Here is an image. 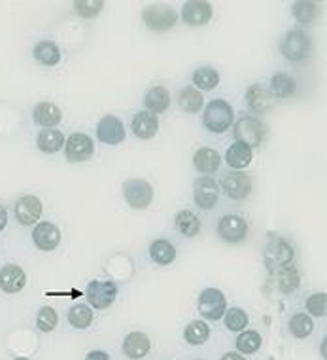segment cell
Returning <instances> with one entry per match:
<instances>
[{
	"mask_svg": "<svg viewBox=\"0 0 327 360\" xmlns=\"http://www.w3.org/2000/svg\"><path fill=\"white\" fill-rule=\"evenodd\" d=\"M235 122V112L227 101L223 99H214L205 108L203 123L210 133H225V131Z\"/></svg>",
	"mask_w": 327,
	"mask_h": 360,
	"instance_id": "obj_1",
	"label": "cell"
},
{
	"mask_svg": "<svg viewBox=\"0 0 327 360\" xmlns=\"http://www.w3.org/2000/svg\"><path fill=\"white\" fill-rule=\"evenodd\" d=\"M235 138L236 143L246 144L248 148H257L267 137V125L259 118L254 116H242L235 123Z\"/></svg>",
	"mask_w": 327,
	"mask_h": 360,
	"instance_id": "obj_2",
	"label": "cell"
},
{
	"mask_svg": "<svg viewBox=\"0 0 327 360\" xmlns=\"http://www.w3.org/2000/svg\"><path fill=\"white\" fill-rule=\"evenodd\" d=\"M310 48H312L310 36L301 29L288 30L280 40V53L290 61H305L310 55Z\"/></svg>",
	"mask_w": 327,
	"mask_h": 360,
	"instance_id": "obj_3",
	"label": "cell"
},
{
	"mask_svg": "<svg viewBox=\"0 0 327 360\" xmlns=\"http://www.w3.org/2000/svg\"><path fill=\"white\" fill-rule=\"evenodd\" d=\"M142 21L146 27L156 33H165V30L172 29L176 21H178V14L172 10L171 6L165 4H151L142 10Z\"/></svg>",
	"mask_w": 327,
	"mask_h": 360,
	"instance_id": "obj_4",
	"label": "cell"
},
{
	"mask_svg": "<svg viewBox=\"0 0 327 360\" xmlns=\"http://www.w3.org/2000/svg\"><path fill=\"white\" fill-rule=\"evenodd\" d=\"M123 197L133 209H148L153 201V186L142 179H129L123 184Z\"/></svg>",
	"mask_w": 327,
	"mask_h": 360,
	"instance_id": "obj_5",
	"label": "cell"
},
{
	"mask_svg": "<svg viewBox=\"0 0 327 360\" xmlns=\"http://www.w3.org/2000/svg\"><path fill=\"white\" fill-rule=\"evenodd\" d=\"M197 307H199L200 315L208 321H220L227 311V300H225V294L218 288H207L199 294Z\"/></svg>",
	"mask_w": 327,
	"mask_h": 360,
	"instance_id": "obj_6",
	"label": "cell"
},
{
	"mask_svg": "<svg viewBox=\"0 0 327 360\" xmlns=\"http://www.w3.org/2000/svg\"><path fill=\"white\" fill-rule=\"evenodd\" d=\"M293 246L284 239H274L270 241L265 249V264L272 271H280L293 262Z\"/></svg>",
	"mask_w": 327,
	"mask_h": 360,
	"instance_id": "obj_7",
	"label": "cell"
},
{
	"mask_svg": "<svg viewBox=\"0 0 327 360\" xmlns=\"http://www.w3.org/2000/svg\"><path fill=\"white\" fill-rule=\"evenodd\" d=\"M86 296L95 309H106L115 302L118 287L112 281H91L87 285Z\"/></svg>",
	"mask_w": 327,
	"mask_h": 360,
	"instance_id": "obj_8",
	"label": "cell"
},
{
	"mask_svg": "<svg viewBox=\"0 0 327 360\" xmlns=\"http://www.w3.org/2000/svg\"><path fill=\"white\" fill-rule=\"evenodd\" d=\"M218 235L225 243H241L248 235V222L239 215L221 216L218 222Z\"/></svg>",
	"mask_w": 327,
	"mask_h": 360,
	"instance_id": "obj_9",
	"label": "cell"
},
{
	"mask_svg": "<svg viewBox=\"0 0 327 360\" xmlns=\"http://www.w3.org/2000/svg\"><path fill=\"white\" fill-rule=\"evenodd\" d=\"M95 152V144L89 135L84 133H74L68 137V141L64 143V156L71 163H80V161H86L93 156Z\"/></svg>",
	"mask_w": 327,
	"mask_h": 360,
	"instance_id": "obj_10",
	"label": "cell"
},
{
	"mask_svg": "<svg viewBox=\"0 0 327 360\" xmlns=\"http://www.w3.org/2000/svg\"><path fill=\"white\" fill-rule=\"evenodd\" d=\"M218 199H220V188L216 184V180L203 177V179L195 182V186H193V201H195V205L199 209H214L218 205Z\"/></svg>",
	"mask_w": 327,
	"mask_h": 360,
	"instance_id": "obj_11",
	"label": "cell"
},
{
	"mask_svg": "<svg viewBox=\"0 0 327 360\" xmlns=\"http://www.w3.org/2000/svg\"><path fill=\"white\" fill-rule=\"evenodd\" d=\"M221 190H223V194L235 201L246 199L252 192V177L241 173V171L225 174L221 179Z\"/></svg>",
	"mask_w": 327,
	"mask_h": 360,
	"instance_id": "obj_12",
	"label": "cell"
},
{
	"mask_svg": "<svg viewBox=\"0 0 327 360\" xmlns=\"http://www.w3.org/2000/svg\"><path fill=\"white\" fill-rule=\"evenodd\" d=\"M125 137H127L125 125L115 116H104L99 122V125H97V138H99L100 143L115 146V144L123 143Z\"/></svg>",
	"mask_w": 327,
	"mask_h": 360,
	"instance_id": "obj_13",
	"label": "cell"
},
{
	"mask_svg": "<svg viewBox=\"0 0 327 360\" xmlns=\"http://www.w3.org/2000/svg\"><path fill=\"white\" fill-rule=\"evenodd\" d=\"M42 216V201L36 195H23L15 203V218L21 226H32Z\"/></svg>",
	"mask_w": 327,
	"mask_h": 360,
	"instance_id": "obj_14",
	"label": "cell"
},
{
	"mask_svg": "<svg viewBox=\"0 0 327 360\" xmlns=\"http://www.w3.org/2000/svg\"><path fill=\"white\" fill-rule=\"evenodd\" d=\"M32 241L35 245L44 252L55 251L61 243V230L55 224L51 222H40L36 224L35 231H32Z\"/></svg>",
	"mask_w": 327,
	"mask_h": 360,
	"instance_id": "obj_15",
	"label": "cell"
},
{
	"mask_svg": "<svg viewBox=\"0 0 327 360\" xmlns=\"http://www.w3.org/2000/svg\"><path fill=\"white\" fill-rule=\"evenodd\" d=\"M214 10L212 6L205 2V0H191V2H185L182 8V17L184 23L191 25V27H203L212 19Z\"/></svg>",
	"mask_w": 327,
	"mask_h": 360,
	"instance_id": "obj_16",
	"label": "cell"
},
{
	"mask_svg": "<svg viewBox=\"0 0 327 360\" xmlns=\"http://www.w3.org/2000/svg\"><path fill=\"white\" fill-rule=\"evenodd\" d=\"M27 282V275L21 267L15 264H6L0 269V290L6 294H17L25 288Z\"/></svg>",
	"mask_w": 327,
	"mask_h": 360,
	"instance_id": "obj_17",
	"label": "cell"
},
{
	"mask_svg": "<svg viewBox=\"0 0 327 360\" xmlns=\"http://www.w3.org/2000/svg\"><path fill=\"white\" fill-rule=\"evenodd\" d=\"M149 338L142 332H131L127 338L123 339V353L133 360L144 359L149 353Z\"/></svg>",
	"mask_w": 327,
	"mask_h": 360,
	"instance_id": "obj_18",
	"label": "cell"
},
{
	"mask_svg": "<svg viewBox=\"0 0 327 360\" xmlns=\"http://www.w3.org/2000/svg\"><path fill=\"white\" fill-rule=\"evenodd\" d=\"M131 127L138 138H153L159 131V120H157L156 114L144 110V112H136Z\"/></svg>",
	"mask_w": 327,
	"mask_h": 360,
	"instance_id": "obj_19",
	"label": "cell"
},
{
	"mask_svg": "<svg viewBox=\"0 0 327 360\" xmlns=\"http://www.w3.org/2000/svg\"><path fill=\"white\" fill-rule=\"evenodd\" d=\"M32 118H35V122L38 125H42L46 129H51V127H55V125L61 123L63 112L53 102H38L35 110H32Z\"/></svg>",
	"mask_w": 327,
	"mask_h": 360,
	"instance_id": "obj_20",
	"label": "cell"
},
{
	"mask_svg": "<svg viewBox=\"0 0 327 360\" xmlns=\"http://www.w3.org/2000/svg\"><path fill=\"white\" fill-rule=\"evenodd\" d=\"M193 163H195V169L203 174H212L216 173L221 165V156L220 152L214 150V148H199L193 156Z\"/></svg>",
	"mask_w": 327,
	"mask_h": 360,
	"instance_id": "obj_21",
	"label": "cell"
},
{
	"mask_svg": "<svg viewBox=\"0 0 327 360\" xmlns=\"http://www.w3.org/2000/svg\"><path fill=\"white\" fill-rule=\"evenodd\" d=\"M252 158H254V152L252 148H248L246 144L233 143L225 152V161L231 169L235 171H241V169H246V167L252 163Z\"/></svg>",
	"mask_w": 327,
	"mask_h": 360,
	"instance_id": "obj_22",
	"label": "cell"
},
{
	"mask_svg": "<svg viewBox=\"0 0 327 360\" xmlns=\"http://www.w3.org/2000/svg\"><path fill=\"white\" fill-rule=\"evenodd\" d=\"M144 105L148 108V112L151 114H161L167 108L171 107V93L167 87L156 86L149 89L146 97H144Z\"/></svg>",
	"mask_w": 327,
	"mask_h": 360,
	"instance_id": "obj_23",
	"label": "cell"
},
{
	"mask_svg": "<svg viewBox=\"0 0 327 360\" xmlns=\"http://www.w3.org/2000/svg\"><path fill=\"white\" fill-rule=\"evenodd\" d=\"M149 258L159 266H169L176 260V249L167 239H156L149 245Z\"/></svg>",
	"mask_w": 327,
	"mask_h": 360,
	"instance_id": "obj_24",
	"label": "cell"
},
{
	"mask_svg": "<svg viewBox=\"0 0 327 360\" xmlns=\"http://www.w3.org/2000/svg\"><path fill=\"white\" fill-rule=\"evenodd\" d=\"M32 55L40 63V65L46 66H55L61 61V50L55 42H50V40H42L35 46L32 50Z\"/></svg>",
	"mask_w": 327,
	"mask_h": 360,
	"instance_id": "obj_25",
	"label": "cell"
},
{
	"mask_svg": "<svg viewBox=\"0 0 327 360\" xmlns=\"http://www.w3.org/2000/svg\"><path fill=\"white\" fill-rule=\"evenodd\" d=\"M246 101H248V107L254 110V112H265L272 107V95H270L269 89H265L261 84L259 86H250L248 91H246Z\"/></svg>",
	"mask_w": 327,
	"mask_h": 360,
	"instance_id": "obj_26",
	"label": "cell"
},
{
	"mask_svg": "<svg viewBox=\"0 0 327 360\" xmlns=\"http://www.w3.org/2000/svg\"><path fill=\"white\" fill-rule=\"evenodd\" d=\"M297 91V84L292 76H288L284 72H277L272 78H270V95H274L278 99H288L293 97Z\"/></svg>",
	"mask_w": 327,
	"mask_h": 360,
	"instance_id": "obj_27",
	"label": "cell"
},
{
	"mask_svg": "<svg viewBox=\"0 0 327 360\" xmlns=\"http://www.w3.org/2000/svg\"><path fill=\"white\" fill-rule=\"evenodd\" d=\"M64 144V135L59 129H44L36 138V146L44 154H57Z\"/></svg>",
	"mask_w": 327,
	"mask_h": 360,
	"instance_id": "obj_28",
	"label": "cell"
},
{
	"mask_svg": "<svg viewBox=\"0 0 327 360\" xmlns=\"http://www.w3.org/2000/svg\"><path fill=\"white\" fill-rule=\"evenodd\" d=\"M178 102L180 108L187 112V114H197L203 105H205V99H203V93L199 89H195L193 86L184 87L178 95Z\"/></svg>",
	"mask_w": 327,
	"mask_h": 360,
	"instance_id": "obj_29",
	"label": "cell"
},
{
	"mask_svg": "<svg viewBox=\"0 0 327 360\" xmlns=\"http://www.w3.org/2000/svg\"><path fill=\"white\" fill-rule=\"evenodd\" d=\"M292 15L299 25L306 27V25L314 23V19L318 17V4H316V2H308V0L293 2Z\"/></svg>",
	"mask_w": 327,
	"mask_h": 360,
	"instance_id": "obj_30",
	"label": "cell"
},
{
	"mask_svg": "<svg viewBox=\"0 0 327 360\" xmlns=\"http://www.w3.org/2000/svg\"><path fill=\"white\" fill-rule=\"evenodd\" d=\"M176 230L185 235V237H195V235H199L200 231V220L197 216L193 215L191 210H180L178 215H176Z\"/></svg>",
	"mask_w": 327,
	"mask_h": 360,
	"instance_id": "obj_31",
	"label": "cell"
},
{
	"mask_svg": "<svg viewBox=\"0 0 327 360\" xmlns=\"http://www.w3.org/2000/svg\"><path fill=\"white\" fill-rule=\"evenodd\" d=\"M193 84H195V89L199 87L203 91H210L220 84V72L212 66H200L193 72Z\"/></svg>",
	"mask_w": 327,
	"mask_h": 360,
	"instance_id": "obj_32",
	"label": "cell"
},
{
	"mask_svg": "<svg viewBox=\"0 0 327 360\" xmlns=\"http://www.w3.org/2000/svg\"><path fill=\"white\" fill-rule=\"evenodd\" d=\"M68 323L78 328V330H86L93 324V311L89 305H84V303H76L68 309Z\"/></svg>",
	"mask_w": 327,
	"mask_h": 360,
	"instance_id": "obj_33",
	"label": "cell"
},
{
	"mask_svg": "<svg viewBox=\"0 0 327 360\" xmlns=\"http://www.w3.org/2000/svg\"><path fill=\"white\" fill-rule=\"evenodd\" d=\"M263 339L256 330H242L236 338V349L242 354H254L261 349Z\"/></svg>",
	"mask_w": 327,
	"mask_h": 360,
	"instance_id": "obj_34",
	"label": "cell"
},
{
	"mask_svg": "<svg viewBox=\"0 0 327 360\" xmlns=\"http://www.w3.org/2000/svg\"><path fill=\"white\" fill-rule=\"evenodd\" d=\"M208 336H210V328L205 321H193L184 330V338L189 345H203Z\"/></svg>",
	"mask_w": 327,
	"mask_h": 360,
	"instance_id": "obj_35",
	"label": "cell"
},
{
	"mask_svg": "<svg viewBox=\"0 0 327 360\" xmlns=\"http://www.w3.org/2000/svg\"><path fill=\"white\" fill-rule=\"evenodd\" d=\"M314 330L312 318L305 315V313H295L292 318H290V332L297 339L308 338Z\"/></svg>",
	"mask_w": 327,
	"mask_h": 360,
	"instance_id": "obj_36",
	"label": "cell"
},
{
	"mask_svg": "<svg viewBox=\"0 0 327 360\" xmlns=\"http://www.w3.org/2000/svg\"><path fill=\"white\" fill-rule=\"evenodd\" d=\"M225 326H227V330L231 332H242L250 323V317L248 313L241 307H231L229 311H225Z\"/></svg>",
	"mask_w": 327,
	"mask_h": 360,
	"instance_id": "obj_37",
	"label": "cell"
},
{
	"mask_svg": "<svg viewBox=\"0 0 327 360\" xmlns=\"http://www.w3.org/2000/svg\"><path fill=\"white\" fill-rule=\"evenodd\" d=\"M299 287V271L295 267H284L278 271V288L284 292V294H290L293 290H297Z\"/></svg>",
	"mask_w": 327,
	"mask_h": 360,
	"instance_id": "obj_38",
	"label": "cell"
},
{
	"mask_svg": "<svg viewBox=\"0 0 327 360\" xmlns=\"http://www.w3.org/2000/svg\"><path fill=\"white\" fill-rule=\"evenodd\" d=\"M104 8V2L102 0H78L74 2V10L80 17H86V19H91V17H97V15L102 12Z\"/></svg>",
	"mask_w": 327,
	"mask_h": 360,
	"instance_id": "obj_39",
	"label": "cell"
},
{
	"mask_svg": "<svg viewBox=\"0 0 327 360\" xmlns=\"http://www.w3.org/2000/svg\"><path fill=\"white\" fill-rule=\"evenodd\" d=\"M57 323V311L53 309V307H42V309L38 311V315H36V326L42 332L55 330Z\"/></svg>",
	"mask_w": 327,
	"mask_h": 360,
	"instance_id": "obj_40",
	"label": "cell"
},
{
	"mask_svg": "<svg viewBox=\"0 0 327 360\" xmlns=\"http://www.w3.org/2000/svg\"><path fill=\"white\" fill-rule=\"evenodd\" d=\"M306 309L314 317H326L327 313V296L326 292H318L312 294L306 300Z\"/></svg>",
	"mask_w": 327,
	"mask_h": 360,
	"instance_id": "obj_41",
	"label": "cell"
},
{
	"mask_svg": "<svg viewBox=\"0 0 327 360\" xmlns=\"http://www.w3.org/2000/svg\"><path fill=\"white\" fill-rule=\"evenodd\" d=\"M86 360H110V357H108V353H104V351H91V353L86 357Z\"/></svg>",
	"mask_w": 327,
	"mask_h": 360,
	"instance_id": "obj_42",
	"label": "cell"
},
{
	"mask_svg": "<svg viewBox=\"0 0 327 360\" xmlns=\"http://www.w3.org/2000/svg\"><path fill=\"white\" fill-rule=\"evenodd\" d=\"M8 224V210L4 209V205H0V231L6 228Z\"/></svg>",
	"mask_w": 327,
	"mask_h": 360,
	"instance_id": "obj_43",
	"label": "cell"
},
{
	"mask_svg": "<svg viewBox=\"0 0 327 360\" xmlns=\"http://www.w3.org/2000/svg\"><path fill=\"white\" fill-rule=\"evenodd\" d=\"M221 360H244V357L241 353H225Z\"/></svg>",
	"mask_w": 327,
	"mask_h": 360,
	"instance_id": "obj_44",
	"label": "cell"
},
{
	"mask_svg": "<svg viewBox=\"0 0 327 360\" xmlns=\"http://www.w3.org/2000/svg\"><path fill=\"white\" fill-rule=\"evenodd\" d=\"M15 360H29V359H23V357H19V359H15Z\"/></svg>",
	"mask_w": 327,
	"mask_h": 360,
	"instance_id": "obj_45",
	"label": "cell"
}]
</instances>
